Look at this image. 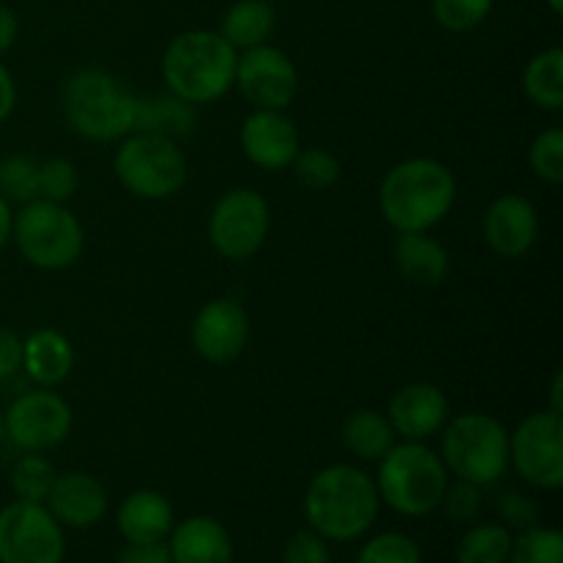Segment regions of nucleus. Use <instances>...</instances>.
<instances>
[{"mask_svg": "<svg viewBox=\"0 0 563 563\" xmlns=\"http://www.w3.org/2000/svg\"><path fill=\"white\" fill-rule=\"evenodd\" d=\"M460 185L454 170L434 157H407L383 176L377 207L396 234L432 231L454 209Z\"/></svg>", "mask_w": 563, "mask_h": 563, "instance_id": "1", "label": "nucleus"}, {"mask_svg": "<svg viewBox=\"0 0 563 563\" xmlns=\"http://www.w3.org/2000/svg\"><path fill=\"white\" fill-rule=\"evenodd\" d=\"M379 493L374 476L357 465H328L308 482L302 515L311 531L328 542H357L372 531L379 515Z\"/></svg>", "mask_w": 563, "mask_h": 563, "instance_id": "2", "label": "nucleus"}, {"mask_svg": "<svg viewBox=\"0 0 563 563\" xmlns=\"http://www.w3.org/2000/svg\"><path fill=\"white\" fill-rule=\"evenodd\" d=\"M236 58L240 53L220 36V31L192 27L170 38L159 60V75L170 97L203 108L234 88Z\"/></svg>", "mask_w": 563, "mask_h": 563, "instance_id": "3", "label": "nucleus"}, {"mask_svg": "<svg viewBox=\"0 0 563 563\" xmlns=\"http://www.w3.org/2000/svg\"><path fill=\"white\" fill-rule=\"evenodd\" d=\"M66 124L91 143H113L135 132L141 97L108 69L86 66L71 71L60 93Z\"/></svg>", "mask_w": 563, "mask_h": 563, "instance_id": "4", "label": "nucleus"}, {"mask_svg": "<svg viewBox=\"0 0 563 563\" xmlns=\"http://www.w3.org/2000/svg\"><path fill=\"white\" fill-rule=\"evenodd\" d=\"M451 476L443 460L429 443L401 440L377 462L379 504L410 520L434 515L440 509Z\"/></svg>", "mask_w": 563, "mask_h": 563, "instance_id": "5", "label": "nucleus"}, {"mask_svg": "<svg viewBox=\"0 0 563 563\" xmlns=\"http://www.w3.org/2000/svg\"><path fill=\"white\" fill-rule=\"evenodd\" d=\"M438 454L449 476L493 487L509 471V429L489 412H460L440 432Z\"/></svg>", "mask_w": 563, "mask_h": 563, "instance_id": "6", "label": "nucleus"}, {"mask_svg": "<svg viewBox=\"0 0 563 563\" xmlns=\"http://www.w3.org/2000/svg\"><path fill=\"white\" fill-rule=\"evenodd\" d=\"M11 242L31 267L42 273H60L80 262L86 251V231L66 203L36 198L14 212Z\"/></svg>", "mask_w": 563, "mask_h": 563, "instance_id": "7", "label": "nucleus"}, {"mask_svg": "<svg viewBox=\"0 0 563 563\" xmlns=\"http://www.w3.org/2000/svg\"><path fill=\"white\" fill-rule=\"evenodd\" d=\"M113 176L141 201H165L187 185L190 165L174 137L157 132H130L113 154Z\"/></svg>", "mask_w": 563, "mask_h": 563, "instance_id": "8", "label": "nucleus"}, {"mask_svg": "<svg viewBox=\"0 0 563 563\" xmlns=\"http://www.w3.org/2000/svg\"><path fill=\"white\" fill-rule=\"evenodd\" d=\"M209 245L229 262H247L269 236V203L251 187L225 190L214 201L207 223Z\"/></svg>", "mask_w": 563, "mask_h": 563, "instance_id": "9", "label": "nucleus"}, {"mask_svg": "<svg viewBox=\"0 0 563 563\" xmlns=\"http://www.w3.org/2000/svg\"><path fill=\"white\" fill-rule=\"evenodd\" d=\"M509 467L528 487L555 493L563 487V416L548 407L522 418L509 432Z\"/></svg>", "mask_w": 563, "mask_h": 563, "instance_id": "10", "label": "nucleus"}, {"mask_svg": "<svg viewBox=\"0 0 563 563\" xmlns=\"http://www.w3.org/2000/svg\"><path fill=\"white\" fill-rule=\"evenodd\" d=\"M64 531L44 504L11 500L0 509V563H64Z\"/></svg>", "mask_w": 563, "mask_h": 563, "instance_id": "11", "label": "nucleus"}, {"mask_svg": "<svg viewBox=\"0 0 563 563\" xmlns=\"http://www.w3.org/2000/svg\"><path fill=\"white\" fill-rule=\"evenodd\" d=\"M75 423L69 401L53 388L25 390L3 412L5 440L20 451H44L64 443Z\"/></svg>", "mask_w": 563, "mask_h": 563, "instance_id": "12", "label": "nucleus"}, {"mask_svg": "<svg viewBox=\"0 0 563 563\" xmlns=\"http://www.w3.org/2000/svg\"><path fill=\"white\" fill-rule=\"evenodd\" d=\"M234 86L253 108L286 110L300 93V71L284 49L267 42L242 49L236 58Z\"/></svg>", "mask_w": 563, "mask_h": 563, "instance_id": "13", "label": "nucleus"}, {"mask_svg": "<svg viewBox=\"0 0 563 563\" xmlns=\"http://www.w3.org/2000/svg\"><path fill=\"white\" fill-rule=\"evenodd\" d=\"M192 350L212 366L234 363L251 341V317L234 297H214L203 302L190 324Z\"/></svg>", "mask_w": 563, "mask_h": 563, "instance_id": "14", "label": "nucleus"}, {"mask_svg": "<svg viewBox=\"0 0 563 563\" xmlns=\"http://www.w3.org/2000/svg\"><path fill=\"white\" fill-rule=\"evenodd\" d=\"M539 212L531 198L520 192H504L487 207L482 220V234L489 251L498 258L515 262L531 253L539 240Z\"/></svg>", "mask_w": 563, "mask_h": 563, "instance_id": "15", "label": "nucleus"}, {"mask_svg": "<svg viewBox=\"0 0 563 563\" xmlns=\"http://www.w3.org/2000/svg\"><path fill=\"white\" fill-rule=\"evenodd\" d=\"M242 154L262 170H286L302 148L300 132L286 110L253 108L240 126Z\"/></svg>", "mask_w": 563, "mask_h": 563, "instance_id": "16", "label": "nucleus"}, {"mask_svg": "<svg viewBox=\"0 0 563 563\" xmlns=\"http://www.w3.org/2000/svg\"><path fill=\"white\" fill-rule=\"evenodd\" d=\"M388 421L396 438L412 440V443H429L443 432L451 418L449 396L434 383H410L401 385L388 401Z\"/></svg>", "mask_w": 563, "mask_h": 563, "instance_id": "17", "label": "nucleus"}, {"mask_svg": "<svg viewBox=\"0 0 563 563\" xmlns=\"http://www.w3.org/2000/svg\"><path fill=\"white\" fill-rule=\"evenodd\" d=\"M44 506L49 515L71 531H88V528L99 526L110 509L108 489L91 473H58L53 489H49Z\"/></svg>", "mask_w": 563, "mask_h": 563, "instance_id": "18", "label": "nucleus"}, {"mask_svg": "<svg viewBox=\"0 0 563 563\" xmlns=\"http://www.w3.org/2000/svg\"><path fill=\"white\" fill-rule=\"evenodd\" d=\"M165 544L170 563H234V539L218 517L196 515L176 522Z\"/></svg>", "mask_w": 563, "mask_h": 563, "instance_id": "19", "label": "nucleus"}, {"mask_svg": "<svg viewBox=\"0 0 563 563\" xmlns=\"http://www.w3.org/2000/svg\"><path fill=\"white\" fill-rule=\"evenodd\" d=\"M174 526V504L157 489H135L115 509V531L126 544L165 542Z\"/></svg>", "mask_w": 563, "mask_h": 563, "instance_id": "20", "label": "nucleus"}, {"mask_svg": "<svg viewBox=\"0 0 563 563\" xmlns=\"http://www.w3.org/2000/svg\"><path fill=\"white\" fill-rule=\"evenodd\" d=\"M75 368V346L60 330L38 328L22 339V372L36 388H55Z\"/></svg>", "mask_w": 563, "mask_h": 563, "instance_id": "21", "label": "nucleus"}, {"mask_svg": "<svg viewBox=\"0 0 563 563\" xmlns=\"http://www.w3.org/2000/svg\"><path fill=\"white\" fill-rule=\"evenodd\" d=\"M394 262L401 278L410 286L432 289L449 278L451 256L432 231H412V234H396Z\"/></svg>", "mask_w": 563, "mask_h": 563, "instance_id": "22", "label": "nucleus"}, {"mask_svg": "<svg viewBox=\"0 0 563 563\" xmlns=\"http://www.w3.org/2000/svg\"><path fill=\"white\" fill-rule=\"evenodd\" d=\"M396 432L388 416L372 407L352 410L341 423V443L357 462H379L396 445Z\"/></svg>", "mask_w": 563, "mask_h": 563, "instance_id": "23", "label": "nucleus"}, {"mask_svg": "<svg viewBox=\"0 0 563 563\" xmlns=\"http://www.w3.org/2000/svg\"><path fill=\"white\" fill-rule=\"evenodd\" d=\"M275 25H278V14L269 0H236L234 5L225 9L220 36L240 53V49L267 44L275 33Z\"/></svg>", "mask_w": 563, "mask_h": 563, "instance_id": "24", "label": "nucleus"}, {"mask_svg": "<svg viewBox=\"0 0 563 563\" xmlns=\"http://www.w3.org/2000/svg\"><path fill=\"white\" fill-rule=\"evenodd\" d=\"M522 91L548 113L563 110V49L548 47L533 55L522 69Z\"/></svg>", "mask_w": 563, "mask_h": 563, "instance_id": "25", "label": "nucleus"}, {"mask_svg": "<svg viewBox=\"0 0 563 563\" xmlns=\"http://www.w3.org/2000/svg\"><path fill=\"white\" fill-rule=\"evenodd\" d=\"M196 130V108L176 97H152L141 99L137 104L135 132H157L165 137L190 135Z\"/></svg>", "mask_w": 563, "mask_h": 563, "instance_id": "26", "label": "nucleus"}, {"mask_svg": "<svg viewBox=\"0 0 563 563\" xmlns=\"http://www.w3.org/2000/svg\"><path fill=\"white\" fill-rule=\"evenodd\" d=\"M515 533L504 522H471L456 542V563H509Z\"/></svg>", "mask_w": 563, "mask_h": 563, "instance_id": "27", "label": "nucleus"}, {"mask_svg": "<svg viewBox=\"0 0 563 563\" xmlns=\"http://www.w3.org/2000/svg\"><path fill=\"white\" fill-rule=\"evenodd\" d=\"M58 471L47 456L36 454V451H22L20 460L11 467L9 484L14 489L16 500H27V504H44L53 489Z\"/></svg>", "mask_w": 563, "mask_h": 563, "instance_id": "28", "label": "nucleus"}, {"mask_svg": "<svg viewBox=\"0 0 563 563\" xmlns=\"http://www.w3.org/2000/svg\"><path fill=\"white\" fill-rule=\"evenodd\" d=\"M0 196L14 207L38 198V163L27 154H9L0 159Z\"/></svg>", "mask_w": 563, "mask_h": 563, "instance_id": "29", "label": "nucleus"}, {"mask_svg": "<svg viewBox=\"0 0 563 563\" xmlns=\"http://www.w3.org/2000/svg\"><path fill=\"white\" fill-rule=\"evenodd\" d=\"M509 563H563V533L542 522L515 533Z\"/></svg>", "mask_w": 563, "mask_h": 563, "instance_id": "30", "label": "nucleus"}, {"mask_svg": "<svg viewBox=\"0 0 563 563\" xmlns=\"http://www.w3.org/2000/svg\"><path fill=\"white\" fill-rule=\"evenodd\" d=\"M291 170L308 190H330L341 179V159L330 148L308 146L297 152Z\"/></svg>", "mask_w": 563, "mask_h": 563, "instance_id": "31", "label": "nucleus"}, {"mask_svg": "<svg viewBox=\"0 0 563 563\" xmlns=\"http://www.w3.org/2000/svg\"><path fill=\"white\" fill-rule=\"evenodd\" d=\"M355 563H423L421 544L401 531L374 533L357 550Z\"/></svg>", "mask_w": 563, "mask_h": 563, "instance_id": "32", "label": "nucleus"}, {"mask_svg": "<svg viewBox=\"0 0 563 563\" xmlns=\"http://www.w3.org/2000/svg\"><path fill=\"white\" fill-rule=\"evenodd\" d=\"M493 9L495 0H432L429 3L434 22L451 33L476 31L478 25L487 22Z\"/></svg>", "mask_w": 563, "mask_h": 563, "instance_id": "33", "label": "nucleus"}, {"mask_svg": "<svg viewBox=\"0 0 563 563\" xmlns=\"http://www.w3.org/2000/svg\"><path fill=\"white\" fill-rule=\"evenodd\" d=\"M528 165L533 176L542 179L544 185H561L563 181V130L550 126L542 130L528 146Z\"/></svg>", "mask_w": 563, "mask_h": 563, "instance_id": "34", "label": "nucleus"}, {"mask_svg": "<svg viewBox=\"0 0 563 563\" xmlns=\"http://www.w3.org/2000/svg\"><path fill=\"white\" fill-rule=\"evenodd\" d=\"M80 176L71 159L49 157L38 163V198L55 203H66L77 192Z\"/></svg>", "mask_w": 563, "mask_h": 563, "instance_id": "35", "label": "nucleus"}, {"mask_svg": "<svg viewBox=\"0 0 563 563\" xmlns=\"http://www.w3.org/2000/svg\"><path fill=\"white\" fill-rule=\"evenodd\" d=\"M482 506V487H476V484L471 482H462V478H454V482H449V487H445L438 511H443L445 520L456 522V526H471V522H476Z\"/></svg>", "mask_w": 563, "mask_h": 563, "instance_id": "36", "label": "nucleus"}, {"mask_svg": "<svg viewBox=\"0 0 563 563\" xmlns=\"http://www.w3.org/2000/svg\"><path fill=\"white\" fill-rule=\"evenodd\" d=\"M495 509H498L500 522H504L511 533H522L542 522V511H539L537 500L526 493H517V489H509V493L500 495Z\"/></svg>", "mask_w": 563, "mask_h": 563, "instance_id": "37", "label": "nucleus"}, {"mask_svg": "<svg viewBox=\"0 0 563 563\" xmlns=\"http://www.w3.org/2000/svg\"><path fill=\"white\" fill-rule=\"evenodd\" d=\"M280 563H333L330 542L319 537L317 531H311V528H302V531L291 533L286 539Z\"/></svg>", "mask_w": 563, "mask_h": 563, "instance_id": "38", "label": "nucleus"}, {"mask_svg": "<svg viewBox=\"0 0 563 563\" xmlns=\"http://www.w3.org/2000/svg\"><path fill=\"white\" fill-rule=\"evenodd\" d=\"M22 372V335L11 328H0V383Z\"/></svg>", "mask_w": 563, "mask_h": 563, "instance_id": "39", "label": "nucleus"}, {"mask_svg": "<svg viewBox=\"0 0 563 563\" xmlns=\"http://www.w3.org/2000/svg\"><path fill=\"white\" fill-rule=\"evenodd\" d=\"M115 563H170L168 544L146 542V544H126L119 553Z\"/></svg>", "mask_w": 563, "mask_h": 563, "instance_id": "40", "label": "nucleus"}, {"mask_svg": "<svg viewBox=\"0 0 563 563\" xmlns=\"http://www.w3.org/2000/svg\"><path fill=\"white\" fill-rule=\"evenodd\" d=\"M16 110V80L14 75H11L9 66L0 60V124H5V121L14 115Z\"/></svg>", "mask_w": 563, "mask_h": 563, "instance_id": "41", "label": "nucleus"}, {"mask_svg": "<svg viewBox=\"0 0 563 563\" xmlns=\"http://www.w3.org/2000/svg\"><path fill=\"white\" fill-rule=\"evenodd\" d=\"M16 36H20V20H16V11L9 9L5 3H0V58L14 47Z\"/></svg>", "mask_w": 563, "mask_h": 563, "instance_id": "42", "label": "nucleus"}, {"mask_svg": "<svg viewBox=\"0 0 563 563\" xmlns=\"http://www.w3.org/2000/svg\"><path fill=\"white\" fill-rule=\"evenodd\" d=\"M11 231H14V207L0 196V253L9 247Z\"/></svg>", "mask_w": 563, "mask_h": 563, "instance_id": "43", "label": "nucleus"}, {"mask_svg": "<svg viewBox=\"0 0 563 563\" xmlns=\"http://www.w3.org/2000/svg\"><path fill=\"white\" fill-rule=\"evenodd\" d=\"M548 410L563 416V374L561 372L555 374L553 385H550V405H548Z\"/></svg>", "mask_w": 563, "mask_h": 563, "instance_id": "44", "label": "nucleus"}, {"mask_svg": "<svg viewBox=\"0 0 563 563\" xmlns=\"http://www.w3.org/2000/svg\"><path fill=\"white\" fill-rule=\"evenodd\" d=\"M544 3H548V9L553 11L555 16L563 14V0H544Z\"/></svg>", "mask_w": 563, "mask_h": 563, "instance_id": "45", "label": "nucleus"}, {"mask_svg": "<svg viewBox=\"0 0 563 563\" xmlns=\"http://www.w3.org/2000/svg\"><path fill=\"white\" fill-rule=\"evenodd\" d=\"M5 440V429H3V416H0V443Z\"/></svg>", "mask_w": 563, "mask_h": 563, "instance_id": "46", "label": "nucleus"}]
</instances>
